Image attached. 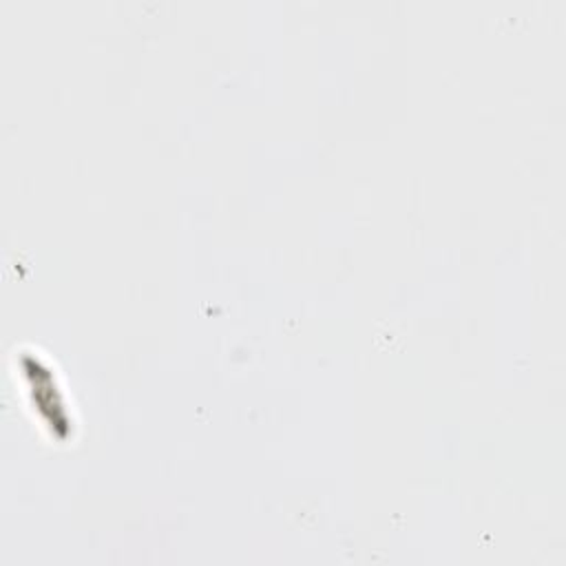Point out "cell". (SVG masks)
<instances>
[{"instance_id": "obj_1", "label": "cell", "mask_w": 566, "mask_h": 566, "mask_svg": "<svg viewBox=\"0 0 566 566\" xmlns=\"http://www.w3.org/2000/svg\"><path fill=\"white\" fill-rule=\"evenodd\" d=\"M22 367H24V376L29 378V387L33 394V402L40 407V411L44 413V420L51 424L53 433L60 438H66V433L62 429H66L69 420H66V409L60 402V394L53 387V378L49 374V369H44L38 360H33L31 356L22 354Z\"/></svg>"}]
</instances>
